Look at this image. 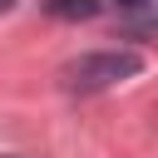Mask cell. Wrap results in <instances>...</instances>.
<instances>
[{
  "label": "cell",
  "instance_id": "cell-5",
  "mask_svg": "<svg viewBox=\"0 0 158 158\" xmlns=\"http://www.w3.org/2000/svg\"><path fill=\"white\" fill-rule=\"evenodd\" d=\"M0 158H15V153H0Z\"/></svg>",
  "mask_w": 158,
  "mask_h": 158
},
{
  "label": "cell",
  "instance_id": "cell-4",
  "mask_svg": "<svg viewBox=\"0 0 158 158\" xmlns=\"http://www.w3.org/2000/svg\"><path fill=\"white\" fill-rule=\"evenodd\" d=\"M118 5H138V0H118Z\"/></svg>",
  "mask_w": 158,
  "mask_h": 158
},
{
  "label": "cell",
  "instance_id": "cell-3",
  "mask_svg": "<svg viewBox=\"0 0 158 158\" xmlns=\"http://www.w3.org/2000/svg\"><path fill=\"white\" fill-rule=\"evenodd\" d=\"M10 5H15V0H0V10H10Z\"/></svg>",
  "mask_w": 158,
  "mask_h": 158
},
{
  "label": "cell",
  "instance_id": "cell-1",
  "mask_svg": "<svg viewBox=\"0 0 158 158\" xmlns=\"http://www.w3.org/2000/svg\"><path fill=\"white\" fill-rule=\"evenodd\" d=\"M143 69V59L133 49H99V54H79L74 64H64V89L74 94H94V89H109V84H123Z\"/></svg>",
  "mask_w": 158,
  "mask_h": 158
},
{
  "label": "cell",
  "instance_id": "cell-2",
  "mask_svg": "<svg viewBox=\"0 0 158 158\" xmlns=\"http://www.w3.org/2000/svg\"><path fill=\"white\" fill-rule=\"evenodd\" d=\"M49 15L54 20H89V15H99V0H49Z\"/></svg>",
  "mask_w": 158,
  "mask_h": 158
}]
</instances>
